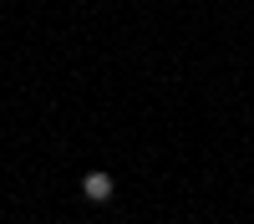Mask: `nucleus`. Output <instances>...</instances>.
Wrapping results in <instances>:
<instances>
[{
	"label": "nucleus",
	"mask_w": 254,
	"mask_h": 224,
	"mask_svg": "<svg viewBox=\"0 0 254 224\" xmlns=\"http://www.w3.org/2000/svg\"><path fill=\"white\" fill-rule=\"evenodd\" d=\"M81 194H87L92 204H107L117 194V178L112 173H81Z\"/></svg>",
	"instance_id": "f257e3e1"
}]
</instances>
